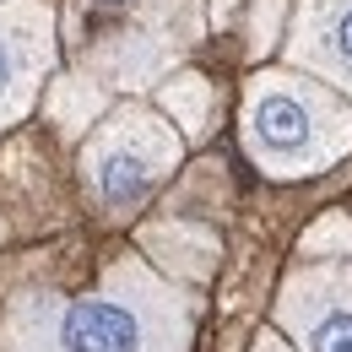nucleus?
I'll list each match as a JSON object with an SVG mask.
<instances>
[{
	"mask_svg": "<svg viewBox=\"0 0 352 352\" xmlns=\"http://www.w3.org/2000/svg\"><path fill=\"white\" fill-rule=\"evenodd\" d=\"M239 146L265 179H314L352 152V103L309 71L261 65L244 82Z\"/></svg>",
	"mask_w": 352,
	"mask_h": 352,
	"instance_id": "nucleus-2",
	"label": "nucleus"
},
{
	"mask_svg": "<svg viewBox=\"0 0 352 352\" xmlns=\"http://www.w3.org/2000/svg\"><path fill=\"white\" fill-rule=\"evenodd\" d=\"M212 11L206 0H131L103 28H92L82 44H71V65L98 76L109 92H146L174 76L190 49L206 38Z\"/></svg>",
	"mask_w": 352,
	"mask_h": 352,
	"instance_id": "nucleus-4",
	"label": "nucleus"
},
{
	"mask_svg": "<svg viewBox=\"0 0 352 352\" xmlns=\"http://www.w3.org/2000/svg\"><path fill=\"white\" fill-rule=\"evenodd\" d=\"M135 250L179 287H206L222 265V239L195 217H152L135 228Z\"/></svg>",
	"mask_w": 352,
	"mask_h": 352,
	"instance_id": "nucleus-8",
	"label": "nucleus"
},
{
	"mask_svg": "<svg viewBox=\"0 0 352 352\" xmlns=\"http://www.w3.org/2000/svg\"><path fill=\"white\" fill-rule=\"evenodd\" d=\"M157 109L174 120V131L184 141H206L217 131V82L206 71H184L179 65L174 76L157 82Z\"/></svg>",
	"mask_w": 352,
	"mask_h": 352,
	"instance_id": "nucleus-10",
	"label": "nucleus"
},
{
	"mask_svg": "<svg viewBox=\"0 0 352 352\" xmlns=\"http://www.w3.org/2000/svg\"><path fill=\"white\" fill-rule=\"evenodd\" d=\"M60 60L54 0H0V131L22 125Z\"/></svg>",
	"mask_w": 352,
	"mask_h": 352,
	"instance_id": "nucleus-6",
	"label": "nucleus"
},
{
	"mask_svg": "<svg viewBox=\"0 0 352 352\" xmlns=\"http://www.w3.org/2000/svg\"><path fill=\"white\" fill-rule=\"evenodd\" d=\"M287 6H293V0H255V6H250V16H244V54H250V60H265L271 49L282 44V33H287Z\"/></svg>",
	"mask_w": 352,
	"mask_h": 352,
	"instance_id": "nucleus-12",
	"label": "nucleus"
},
{
	"mask_svg": "<svg viewBox=\"0 0 352 352\" xmlns=\"http://www.w3.org/2000/svg\"><path fill=\"white\" fill-rule=\"evenodd\" d=\"M0 233H6V222H0Z\"/></svg>",
	"mask_w": 352,
	"mask_h": 352,
	"instance_id": "nucleus-15",
	"label": "nucleus"
},
{
	"mask_svg": "<svg viewBox=\"0 0 352 352\" xmlns=\"http://www.w3.org/2000/svg\"><path fill=\"white\" fill-rule=\"evenodd\" d=\"M114 109V92L103 87L98 76H87V71H54L44 87V120L54 125V135L60 141H82V135L103 120Z\"/></svg>",
	"mask_w": 352,
	"mask_h": 352,
	"instance_id": "nucleus-9",
	"label": "nucleus"
},
{
	"mask_svg": "<svg viewBox=\"0 0 352 352\" xmlns=\"http://www.w3.org/2000/svg\"><path fill=\"white\" fill-rule=\"evenodd\" d=\"M184 163V135L174 131V120L141 98L114 103L76 146V179L87 195L92 217L109 228L125 222L179 174Z\"/></svg>",
	"mask_w": 352,
	"mask_h": 352,
	"instance_id": "nucleus-3",
	"label": "nucleus"
},
{
	"mask_svg": "<svg viewBox=\"0 0 352 352\" xmlns=\"http://www.w3.org/2000/svg\"><path fill=\"white\" fill-rule=\"evenodd\" d=\"M239 6H244V0H206V11H212V28H228Z\"/></svg>",
	"mask_w": 352,
	"mask_h": 352,
	"instance_id": "nucleus-14",
	"label": "nucleus"
},
{
	"mask_svg": "<svg viewBox=\"0 0 352 352\" xmlns=\"http://www.w3.org/2000/svg\"><path fill=\"white\" fill-rule=\"evenodd\" d=\"M271 314L298 352H352V255L298 261L282 276Z\"/></svg>",
	"mask_w": 352,
	"mask_h": 352,
	"instance_id": "nucleus-5",
	"label": "nucleus"
},
{
	"mask_svg": "<svg viewBox=\"0 0 352 352\" xmlns=\"http://www.w3.org/2000/svg\"><path fill=\"white\" fill-rule=\"evenodd\" d=\"M201 298L125 250L92 287L16 282L0 309V352H190Z\"/></svg>",
	"mask_w": 352,
	"mask_h": 352,
	"instance_id": "nucleus-1",
	"label": "nucleus"
},
{
	"mask_svg": "<svg viewBox=\"0 0 352 352\" xmlns=\"http://www.w3.org/2000/svg\"><path fill=\"white\" fill-rule=\"evenodd\" d=\"M282 65L320 76L352 103V0H298L282 33Z\"/></svg>",
	"mask_w": 352,
	"mask_h": 352,
	"instance_id": "nucleus-7",
	"label": "nucleus"
},
{
	"mask_svg": "<svg viewBox=\"0 0 352 352\" xmlns=\"http://www.w3.org/2000/svg\"><path fill=\"white\" fill-rule=\"evenodd\" d=\"M342 255H352V212H325L314 228H304L298 261H342Z\"/></svg>",
	"mask_w": 352,
	"mask_h": 352,
	"instance_id": "nucleus-11",
	"label": "nucleus"
},
{
	"mask_svg": "<svg viewBox=\"0 0 352 352\" xmlns=\"http://www.w3.org/2000/svg\"><path fill=\"white\" fill-rule=\"evenodd\" d=\"M250 352H298V347H293V342H287L282 331H261V336H255V347H250Z\"/></svg>",
	"mask_w": 352,
	"mask_h": 352,
	"instance_id": "nucleus-13",
	"label": "nucleus"
}]
</instances>
